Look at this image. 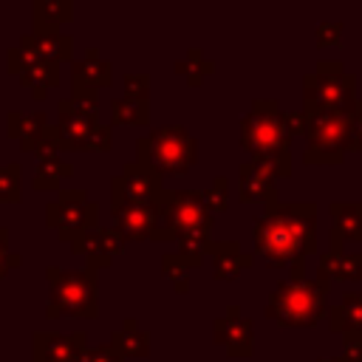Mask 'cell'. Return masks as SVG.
<instances>
[{
	"mask_svg": "<svg viewBox=\"0 0 362 362\" xmlns=\"http://www.w3.org/2000/svg\"><path fill=\"white\" fill-rule=\"evenodd\" d=\"M252 238L269 269L291 266V280H305V257L317 252V206L308 201L272 204L255 221Z\"/></svg>",
	"mask_w": 362,
	"mask_h": 362,
	"instance_id": "1",
	"label": "cell"
},
{
	"mask_svg": "<svg viewBox=\"0 0 362 362\" xmlns=\"http://www.w3.org/2000/svg\"><path fill=\"white\" fill-rule=\"evenodd\" d=\"M212 212L198 189H164L158 198V232L153 240H178V255L187 266H198L209 255Z\"/></svg>",
	"mask_w": 362,
	"mask_h": 362,
	"instance_id": "2",
	"label": "cell"
},
{
	"mask_svg": "<svg viewBox=\"0 0 362 362\" xmlns=\"http://www.w3.org/2000/svg\"><path fill=\"white\" fill-rule=\"evenodd\" d=\"M288 141L291 136L286 130V116L277 107V102L255 99L240 122V144L249 153V158L263 161L277 178H286L291 173Z\"/></svg>",
	"mask_w": 362,
	"mask_h": 362,
	"instance_id": "3",
	"label": "cell"
},
{
	"mask_svg": "<svg viewBox=\"0 0 362 362\" xmlns=\"http://www.w3.org/2000/svg\"><path fill=\"white\" fill-rule=\"evenodd\" d=\"M328 280H286L269 294L266 317L286 328H308L325 314Z\"/></svg>",
	"mask_w": 362,
	"mask_h": 362,
	"instance_id": "4",
	"label": "cell"
},
{
	"mask_svg": "<svg viewBox=\"0 0 362 362\" xmlns=\"http://www.w3.org/2000/svg\"><path fill=\"white\" fill-rule=\"evenodd\" d=\"M48 286H51V300H48V317H82L90 320L96 317V269H57L48 266Z\"/></svg>",
	"mask_w": 362,
	"mask_h": 362,
	"instance_id": "5",
	"label": "cell"
},
{
	"mask_svg": "<svg viewBox=\"0 0 362 362\" xmlns=\"http://www.w3.org/2000/svg\"><path fill=\"white\" fill-rule=\"evenodd\" d=\"M136 161L158 175H184L198 158V141L184 127H158L136 141Z\"/></svg>",
	"mask_w": 362,
	"mask_h": 362,
	"instance_id": "6",
	"label": "cell"
},
{
	"mask_svg": "<svg viewBox=\"0 0 362 362\" xmlns=\"http://www.w3.org/2000/svg\"><path fill=\"white\" fill-rule=\"evenodd\" d=\"M354 110H314L308 113L305 139L308 147L303 153L305 164H339L348 141H351Z\"/></svg>",
	"mask_w": 362,
	"mask_h": 362,
	"instance_id": "7",
	"label": "cell"
},
{
	"mask_svg": "<svg viewBox=\"0 0 362 362\" xmlns=\"http://www.w3.org/2000/svg\"><path fill=\"white\" fill-rule=\"evenodd\" d=\"M356 82L351 74L342 71L339 62H320L314 74L303 82V102L305 113L314 110H356Z\"/></svg>",
	"mask_w": 362,
	"mask_h": 362,
	"instance_id": "8",
	"label": "cell"
},
{
	"mask_svg": "<svg viewBox=\"0 0 362 362\" xmlns=\"http://www.w3.org/2000/svg\"><path fill=\"white\" fill-rule=\"evenodd\" d=\"M48 226L57 229L59 240H74L88 229H96V212L99 206L88 201L82 189H65L54 204H48Z\"/></svg>",
	"mask_w": 362,
	"mask_h": 362,
	"instance_id": "9",
	"label": "cell"
},
{
	"mask_svg": "<svg viewBox=\"0 0 362 362\" xmlns=\"http://www.w3.org/2000/svg\"><path fill=\"white\" fill-rule=\"evenodd\" d=\"M161 192V175L147 164L133 161L110 181V209L122 204H158Z\"/></svg>",
	"mask_w": 362,
	"mask_h": 362,
	"instance_id": "10",
	"label": "cell"
},
{
	"mask_svg": "<svg viewBox=\"0 0 362 362\" xmlns=\"http://www.w3.org/2000/svg\"><path fill=\"white\" fill-rule=\"evenodd\" d=\"M113 232L122 240H153L158 232V204L113 206Z\"/></svg>",
	"mask_w": 362,
	"mask_h": 362,
	"instance_id": "11",
	"label": "cell"
},
{
	"mask_svg": "<svg viewBox=\"0 0 362 362\" xmlns=\"http://www.w3.org/2000/svg\"><path fill=\"white\" fill-rule=\"evenodd\" d=\"M212 337L218 345L226 348L229 356L246 359L255 354V325H252V320H243L235 305L212 322Z\"/></svg>",
	"mask_w": 362,
	"mask_h": 362,
	"instance_id": "12",
	"label": "cell"
},
{
	"mask_svg": "<svg viewBox=\"0 0 362 362\" xmlns=\"http://www.w3.org/2000/svg\"><path fill=\"white\" fill-rule=\"evenodd\" d=\"M71 249L76 255H85L88 266L99 272V269L110 266V260L124 249V240L113 229H88L71 240Z\"/></svg>",
	"mask_w": 362,
	"mask_h": 362,
	"instance_id": "13",
	"label": "cell"
},
{
	"mask_svg": "<svg viewBox=\"0 0 362 362\" xmlns=\"http://www.w3.org/2000/svg\"><path fill=\"white\" fill-rule=\"evenodd\" d=\"M238 181H240V201L243 204H277V175L263 164V161H255L249 158L246 164H240V173H238Z\"/></svg>",
	"mask_w": 362,
	"mask_h": 362,
	"instance_id": "14",
	"label": "cell"
},
{
	"mask_svg": "<svg viewBox=\"0 0 362 362\" xmlns=\"http://www.w3.org/2000/svg\"><path fill=\"white\" fill-rule=\"evenodd\" d=\"M85 351V334H37L34 362H74Z\"/></svg>",
	"mask_w": 362,
	"mask_h": 362,
	"instance_id": "15",
	"label": "cell"
},
{
	"mask_svg": "<svg viewBox=\"0 0 362 362\" xmlns=\"http://www.w3.org/2000/svg\"><path fill=\"white\" fill-rule=\"evenodd\" d=\"M345 240H362V204H331V249L342 252Z\"/></svg>",
	"mask_w": 362,
	"mask_h": 362,
	"instance_id": "16",
	"label": "cell"
},
{
	"mask_svg": "<svg viewBox=\"0 0 362 362\" xmlns=\"http://www.w3.org/2000/svg\"><path fill=\"white\" fill-rule=\"evenodd\" d=\"M93 127H96V119H88V116L76 113L68 99L59 102V124L54 130H57V139H59L62 150H85V141H88Z\"/></svg>",
	"mask_w": 362,
	"mask_h": 362,
	"instance_id": "17",
	"label": "cell"
},
{
	"mask_svg": "<svg viewBox=\"0 0 362 362\" xmlns=\"http://www.w3.org/2000/svg\"><path fill=\"white\" fill-rule=\"evenodd\" d=\"M20 48L28 51V54H34L37 59L59 62V59H68V57H71L74 42H71V37L57 34V28H37V34L23 37Z\"/></svg>",
	"mask_w": 362,
	"mask_h": 362,
	"instance_id": "18",
	"label": "cell"
},
{
	"mask_svg": "<svg viewBox=\"0 0 362 362\" xmlns=\"http://www.w3.org/2000/svg\"><path fill=\"white\" fill-rule=\"evenodd\" d=\"M209 255H212V274L218 280H235L252 266V255H246L238 240H221V243L212 240Z\"/></svg>",
	"mask_w": 362,
	"mask_h": 362,
	"instance_id": "19",
	"label": "cell"
},
{
	"mask_svg": "<svg viewBox=\"0 0 362 362\" xmlns=\"http://www.w3.org/2000/svg\"><path fill=\"white\" fill-rule=\"evenodd\" d=\"M328 325L334 334H362V291L342 294L339 305L331 308Z\"/></svg>",
	"mask_w": 362,
	"mask_h": 362,
	"instance_id": "20",
	"label": "cell"
},
{
	"mask_svg": "<svg viewBox=\"0 0 362 362\" xmlns=\"http://www.w3.org/2000/svg\"><path fill=\"white\" fill-rule=\"evenodd\" d=\"M45 133H48V124L42 113H11L8 116V136L20 139L23 150H37Z\"/></svg>",
	"mask_w": 362,
	"mask_h": 362,
	"instance_id": "21",
	"label": "cell"
},
{
	"mask_svg": "<svg viewBox=\"0 0 362 362\" xmlns=\"http://www.w3.org/2000/svg\"><path fill=\"white\" fill-rule=\"evenodd\" d=\"M110 85V65L96 57V51H88L85 59L74 62V88L99 90Z\"/></svg>",
	"mask_w": 362,
	"mask_h": 362,
	"instance_id": "22",
	"label": "cell"
},
{
	"mask_svg": "<svg viewBox=\"0 0 362 362\" xmlns=\"http://www.w3.org/2000/svg\"><path fill=\"white\" fill-rule=\"evenodd\" d=\"M110 345L122 354V356H147L150 354V334L141 331L133 320H124V325L119 331H113Z\"/></svg>",
	"mask_w": 362,
	"mask_h": 362,
	"instance_id": "23",
	"label": "cell"
},
{
	"mask_svg": "<svg viewBox=\"0 0 362 362\" xmlns=\"http://www.w3.org/2000/svg\"><path fill=\"white\" fill-rule=\"evenodd\" d=\"M74 17L71 0H34V20L37 28H57Z\"/></svg>",
	"mask_w": 362,
	"mask_h": 362,
	"instance_id": "24",
	"label": "cell"
},
{
	"mask_svg": "<svg viewBox=\"0 0 362 362\" xmlns=\"http://www.w3.org/2000/svg\"><path fill=\"white\" fill-rule=\"evenodd\" d=\"M147 119H150V107H147V102H141V99H113L110 102V122L113 124H127V127H133V124H147Z\"/></svg>",
	"mask_w": 362,
	"mask_h": 362,
	"instance_id": "25",
	"label": "cell"
},
{
	"mask_svg": "<svg viewBox=\"0 0 362 362\" xmlns=\"http://www.w3.org/2000/svg\"><path fill=\"white\" fill-rule=\"evenodd\" d=\"M212 71H215V62L204 59V54H201L198 48H189L187 57L175 62V74L184 76L187 85H192V88H198V85L204 82V76H209Z\"/></svg>",
	"mask_w": 362,
	"mask_h": 362,
	"instance_id": "26",
	"label": "cell"
},
{
	"mask_svg": "<svg viewBox=\"0 0 362 362\" xmlns=\"http://www.w3.org/2000/svg\"><path fill=\"white\" fill-rule=\"evenodd\" d=\"M71 175H74V167H71V164L59 161L57 156H54V158H42V161H40V170H37V175H34V187H37V189H57L59 181H62V178H71Z\"/></svg>",
	"mask_w": 362,
	"mask_h": 362,
	"instance_id": "27",
	"label": "cell"
},
{
	"mask_svg": "<svg viewBox=\"0 0 362 362\" xmlns=\"http://www.w3.org/2000/svg\"><path fill=\"white\" fill-rule=\"evenodd\" d=\"M161 272L164 277H170L175 291H189V266L178 252H167L161 257Z\"/></svg>",
	"mask_w": 362,
	"mask_h": 362,
	"instance_id": "28",
	"label": "cell"
},
{
	"mask_svg": "<svg viewBox=\"0 0 362 362\" xmlns=\"http://www.w3.org/2000/svg\"><path fill=\"white\" fill-rule=\"evenodd\" d=\"M0 201H20V167H0Z\"/></svg>",
	"mask_w": 362,
	"mask_h": 362,
	"instance_id": "29",
	"label": "cell"
},
{
	"mask_svg": "<svg viewBox=\"0 0 362 362\" xmlns=\"http://www.w3.org/2000/svg\"><path fill=\"white\" fill-rule=\"evenodd\" d=\"M226 189H229V184H226V178L223 175H218L215 181H212V187L204 192V201H206V206H209V212L215 215V212H223L226 209Z\"/></svg>",
	"mask_w": 362,
	"mask_h": 362,
	"instance_id": "30",
	"label": "cell"
},
{
	"mask_svg": "<svg viewBox=\"0 0 362 362\" xmlns=\"http://www.w3.org/2000/svg\"><path fill=\"white\" fill-rule=\"evenodd\" d=\"M124 96L127 99H141L147 102L150 96V79L144 74H127L124 76Z\"/></svg>",
	"mask_w": 362,
	"mask_h": 362,
	"instance_id": "31",
	"label": "cell"
},
{
	"mask_svg": "<svg viewBox=\"0 0 362 362\" xmlns=\"http://www.w3.org/2000/svg\"><path fill=\"white\" fill-rule=\"evenodd\" d=\"M342 42V23H320L317 25V45L320 48H334Z\"/></svg>",
	"mask_w": 362,
	"mask_h": 362,
	"instance_id": "32",
	"label": "cell"
},
{
	"mask_svg": "<svg viewBox=\"0 0 362 362\" xmlns=\"http://www.w3.org/2000/svg\"><path fill=\"white\" fill-rule=\"evenodd\" d=\"M88 362H124V356L107 342V345H96V348H85Z\"/></svg>",
	"mask_w": 362,
	"mask_h": 362,
	"instance_id": "33",
	"label": "cell"
},
{
	"mask_svg": "<svg viewBox=\"0 0 362 362\" xmlns=\"http://www.w3.org/2000/svg\"><path fill=\"white\" fill-rule=\"evenodd\" d=\"M85 150H102V153L110 150V130L105 124H96L85 141Z\"/></svg>",
	"mask_w": 362,
	"mask_h": 362,
	"instance_id": "34",
	"label": "cell"
},
{
	"mask_svg": "<svg viewBox=\"0 0 362 362\" xmlns=\"http://www.w3.org/2000/svg\"><path fill=\"white\" fill-rule=\"evenodd\" d=\"M342 342H345L342 359L345 362H362V334H342Z\"/></svg>",
	"mask_w": 362,
	"mask_h": 362,
	"instance_id": "35",
	"label": "cell"
},
{
	"mask_svg": "<svg viewBox=\"0 0 362 362\" xmlns=\"http://www.w3.org/2000/svg\"><path fill=\"white\" fill-rule=\"evenodd\" d=\"M348 150H359L362 153V102L356 105L354 110V122H351V141H348Z\"/></svg>",
	"mask_w": 362,
	"mask_h": 362,
	"instance_id": "36",
	"label": "cell"
},
{
	"mask_svg": "<svg viewBox=\"0 0 362 362\" xmlns=\"http://www.w3.org/2000/svg\"><path fill=\"white\" fill-rule=\"evenodd\" d=\"M17 263H20V255H11L8 252V246H6V229H0V277L8 269H14Z\"/></svg>",
	"mask_w": 362,
	"mask_h": 362,
	"instance_id": "37",
	"label": "cell"
},
{
	"mask_svg": "<svg viewBox=\"0 0 362 362\" xmlns=\"http://www.w3.org/2000/svg\"><path fill=\"white\" fill-rule=\"evenodd\" d=\"M283 116H286V130H288V136L305 133V124H308V113H305V110H300V113H283Z\"/></svg>",
	"mask_w": 362,
	"mask_h": 362,
	"instance_id": "38",
	"label": "cell"
},
{
	"mask_svg": "<svg viewBox=\"0 0 362 362\" xmlns=\"http://www.w3.org/2000/svg\"><path fill=\"white\" fill-rule=\"evenodd\" d=\"M320 362H345L342 356H325V359H320Z\"/></svg>",
	"mask_w": 362,
	"mask_h": 362,
	"instance_id": "39",
	"label": "cell"
},
{
	"mask_svg": "<svg viewBox=\"0 0 362 362\" xmlns=\"http://www.w3.org/2000/svg\"><path fill=\"white\" fill-rule=\"evenodd\" d=\"M74 362H88V356H85V351H82V354H79V356H76Z\"/></svg>",
	"mask_w": 362,
	"mask_h": 362,
	"instance_id": "40",
	"label": "cell"
}]
</instances>
